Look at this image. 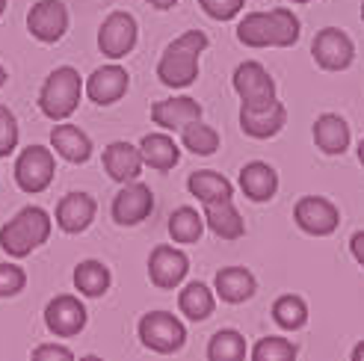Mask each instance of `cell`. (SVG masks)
<instances>
[{
    "label": "cell",
    "mask_w": 364,
    "mask_h": 361,
    "mask_svg": "<svg viewBox=\"0 0 364 361\" xmlns=\"http://www.w3.org/2000/svg\"><path fill=\"white\" fill-rule=\"evenodd\" d=\"M213 291L223 302H231V305H240L246 299L255 296L258 284H255V276L249 273L246 266H225L216 273L213 279Z\"/></svg>",
    "instance_id": "cell-21"
},
{
    "label": "cell",
    "mask_w": 364,
    "mask_h": 361,
    "mask_svg": "<svg viewBox=\"0 0 364 361\" xmlns=\"http://www.w3.org/2000/svg\"><path fill=\"white\" fill-rule=\"evenodd\" d=\"M311 53H314V63L326 71H343L353 65V57H355V48H353V39L343 30L338 27H326L317 33V39L311 45Z\"/></svg>",
    "instance_id": "cell-11"
},
{
    "label": "cell",
    "mask_w": 364,
    "mask_h": 361,
    "mask_svg": "<svg viewBox=\"0 0 364 361\" xmlns=\"http://www.w3.org/2000/svg\"><path fill=\"white\" fill-rule=\"evenodd\" d=\"M127 86H131V77H127V71L113 63V65L95 68L92 75H89V80H86L83 89H86V95H89V101H92V104L107 107V104H116L119 98H124Z\"/></svg>",
    "instance_id": "cell-15"
},
{
    "label": "cell",
    "mask_w": 364,
    "mask_h": 361,
    "mask_svg": "<svg viewBox=\"0 0 364 361\" xmlns=\"http://www.w3.org/2000/svg\"><path fill=\"white\" fill-rule=\"evenodd\" d=\"M50 146L57 149L60 157H65L68 163H86L89 157H92V142L89 136L75 128V124H57V128L50 131Z\"/></svg>",
    "instance_id": "cell-23"
},
{
    "label": "cell",
    "mask_w": 364,
    "mask_h": 361,
    "mask_svg": "<svg viewBox=\"0 0 364 361\" xmlns=\"http://www.w3.org/2000/svg\"><path fill=\"white\" fill-rule=\"evenodd\" d=\"M169 234L175 243H198L205 234V216L193 208H178L169 216Z\"/></svg>",
    "instance_id": "cell-29"
},
{
    "label": "cell",
    "mask_w": 364,
    "mask_h": 361,
    "mask_svg": "<svg viewBox=\"0 0 364 361\" xmlns=\"http://www.w3.org/2000/svg\"><path fill=\"white\" fill-rule=\"evenodd\" d=\"M287 122L284 104L272 101L267 107H240V128L252 139H269L276 136Z\"/></svg>",
    "instance_id": "cell-16"
},
{
    "label": "cell",
    "mask_w": 364,
    "mask_h": 361,
    "mask_svg": "<svg viewBox=\"0 0 364 361\" xmlns=\"http://www.w3.org/2000/svg\"><path fill=\"white\" fill-rule=\"evenodd\" d=\"M234 92L240 95L243 107H267L276 101V80L261 63H240L234 71Z\"/></svg>",
    "instance_id": "cell-7"
},
{
    "label": "cell",
    "mask_w": 364,
    "mask_h": 361,
    "mask_svg": "<svg viewBox=\"0 0 364 361\" xmlns=\"http://www.w3.org/2000/svg\"><path fill=\"white\" fill-rule=\"evenodd\" d=\"M18 146V119L9 107L0 104V157H9Z\"/></svg>",
    "instance_id": "cell-35"
},
{
    "label": "cell",
    "mask_w": 364,
    "mask_h": 361,
    "mask_svg": "<svg viewBox=\"0 0 364 361\" xmlns=\"http://www.w3.org/2000/svg\"><path fill=\"white\" fill-rule=\"evenodd\" d=\"M151 119L160 124L163 131H181L190 122L202 119V107L196 98H166V101H154L151 104Z\"/></svg>",
    "instance_id": "cell-19"
},
{
    "label": "cell",
    "mask_w": 364,
    "mask_h": 361,
    "mask_svg": "<svg viewBox=\"0 0 364 361\" xmlns=\"http://www.w3.org/2000/svg\"><path fill=\"white\" fill-rule=\"evenodd\" d=\"M252 358L255 361H287V358H296V347L290 344L287 338H261L258 344L252 347Z\"/></svg>",
    "instance_id": "cell-33"
},
{
    "label": "cell",
    "mask_w": 364,
    "mask_h": 361,
    "mask_svg": "<svg viewBox=\"0 0 364 361\" xmlns=\"http://www.w3.org/2000/svg\"><path fill=\"white\" fill-rule=\"evenodd\" d=\"M33 358L36 361H48V358H53V361H71L75 358V352H71L68 347H60V344H42V347H36L33 350Z\"/></svg>",
    "instance_id": "cell-37"
},
{
    "label": "cell",
    "mask_w": 364,
    "mask_h": 361,
    "mask_svg": "<svg viewBox=\"0 0 364 361\" xmlns=\"http://www.w3.org/2000/svg\"><path fill=\"white\" fill-rule=\"evenodd\" d=\"M50 216L42 208H21L12 220L0 228V246L9 258H27L33 249H39L50 237Z\"/></svg>",
    "instance_id": "cell-3"
},
{
    "label": "cell",
    "mask_w": 364,
    "mask_h": 361,
    "mask_svg": "<svg viewBox=\"0 0 364 361\" xmlns=\"http://www.w3.org/2000/svg\"><path fill=\"white\" fill-rule=\"evenodd\" d=\"M6 12V0H0V15H4Z\"/></svg>",
    "instance_id": "cell-43"
},
{
    "label": "cell",
    "mask_w": 364,
    "mask_h": 361,
    "mask_svg": "<svg viewBox=\"0 0 364 361\" xmlns=\"http://www.w3.org/2000/svg\"><path fill=\"white\" fill-rule=\"evenodd\" d=\"M80 92H83V83L80 75L71 65H60L57 71H50L48 80L42 83V92H39V110L53 119V122H65L71 113L77 110L80 104Z\"/></svg>",
    "instance_id": "cell-4"
},
{
    "label": "cell",
    "mask_w": 364,
    "mask_h": 361,
    "mask_svg": "<svg viewBox=\"0 0 364 361\" xmlns=\"http://www.w3.org/2000/svg\"><path fill=\"white\" fill-rule=\"evenodd\" d=\"M110 210L119 225H139L142 220H149V213L154 210V195L145 184H139V180H127L116 193Z\"/></svg>",
    "instance_id": "cell-13"
},
{
    "label": "cell",
    "mask_w": 364,
    "mask_h": 361,
    "mask_svg": "<svg viewBox=\"0 0 364 361\" xmlns=\"http://www.w3.org/2000/svg\"><path fill=\"white\" fill-rule=\"evenodd\" d=\"M27 30L33 39H39L45 45L60 42L68 30V9L63 0H39L27 12Z\"/></svg>",
    "instance_id": "cell-10"
},
{
    "label": "cell",
    "mask_w": 364,
    "mask_h": 361,
    "mask_svg": "<svg viewBox=\"0 0 364 361\" xmlns=\"http://www.w3.org/2000/svg\"><path fill=\"white\" fill-rule=\"evenodd\" d=\"M208 48V36L202 30H187L163 50L157 63V77L163 86L184 89L198 77V57Z\"/></svg>",
    "instance_id": "cell-2"
},
{
    "label": "cell",
    "mask_w": 364,
    "mask_h": 361,
    "mask_svg": "<svg viewBox=\"0 0 364 361\" xmlns=\"http://www.w3.org/2000/svg\"><path fill=\"white\" fill-rule=\"evenodd\" d=\"M95 198L86 195V193H68L60 198L57 205V225L65 231V234H80L92 225L95 220Z\"/></svg>",
    "instance_id": "cell-17"
},
{
    "label": "cell",
    "mask_w": 364,
    "mask_h": 361,
    "mask_svg": "<svg viewBox=\"0 0 364 361\" xmlns=\"http://www.w3.org/2000/svg\"><path fill=\"white\" fill-rule=\"evenodd\" d=\"M353 361H364V340L353 350Z\"/></svg>",
    "instance_id": "cell-40"
},
{
    "label": "cell",
    "mask_w": 364,
    "mask_h": 361,
    "mask_svg": "<svg viewBox=\"0 0 364 361\" xmlns=\"http://www.w3.org/2000/svg\"><path fill=\"white\" fill-rule=\"evenodd\" d=\"M205 225L216 234V237H223V240H240L246 234V225L240 220L237 208H234L231 195L205 202Z\"/></svg>",
    "instance_id": "cell-18"
},
{
    "label": "cell",
    "mask_w": 364,
    "mask_h": 361,
    "mask_svg": "<svg viewBox=\"0 0 364 361\" xmlns=\"http://www.w3.org/2000/svg\"><path fill=\"white\" fill-rule=\"evenodd\" d=\"M181 142H184L187 151H193L198 157H208L220 149V134L213 128H208V124H202V119H196L187 124V128H181Z\"/></svg>",
    "instance_id": "cell-30"
},
{
    "label": "cell",
    "mask_w": 364,
    "mask_h": 361,
    "mask_svg": "<svg viewBox=\"0 0 364 361\" xmlns=\"http://www.w3.org/2000/svg\"><path fill=\"white\" fill-rule=\"evenodd\" d=\"M4 83H6V68L0 65V86H4Z\"/></svg>",
    "instance_id": "cell-42"
},
{
    "label": "cell",
    "mask_w": 364,
    "mask_h": 361,
    "mask_svg": "<svg viewBox=\"0 0 364 361\" xmlns=\"http://www.w3.org/2000/svg\"><path fill=\"white\" fill-rule=\"evenodd\" d=\"M45 326L50 335L57 338H75L83 332L86 326V308L77 296L63 293V296H53L45 308Z\"/></svg>",
    "instance_id": "cell-12"
},
{
    "label": "cell",
    "mask_w": 364,
    "mask_h": 361,
    "mask_svg": "<svg viewBox=\"0 0 364 361\" xmlns=\"http://www.w3.org/2000/svg\"><path fill=\"white\" fill-rule=\"evenodd\" d=\"M142 166H145L142 154L136 146H131V142H110V146L104 149V169L113 180H119V184L136 180Z\"/></svg>",
    "instance_id": "cell-20"
},
{
    "label": "cell",
    "mask_w": 364,
    "mask_h": 361,
    "mask_svg": "<svg viewBox=\"0 0 364 361\" xmlns=\"http://www.w3.org/2000/svg\"><path fill=\"white\" fill-rule=\"evenodd\" d=\"M246 0H198V6H202L210 18H216V21H228V18H234L240 9H243Z\"/></svg>",
    "instance_id": "cell-36"
},
{
    "label": "cell",
    "mask_w": 364,
    "mask_h": 361,
    "mask_svg": "<svg viewBox=\"0 0 364 361\" xmlns=\"http://www.w3.org/2000/svg\"><path fill=\"white\" fill-rule=\"evenodd\" d=\"M149 4H151L154 9H172V6L178 4V0H149Z\"/></svg>",
    "instance_id": "cell-39"
},
{
    "label": "cell",
    "mask_w": 364,
    "mask_h": 361,
    "mask_svg": "<svg viewBox=\"0 0 364 361\" xmlns=\"http://www.w3.org/2000/svg\"><path fill=\"white\" fill-rule=\"evenodd\" d=\"M136 45V18L131 12H113L98 30V48L104 57L122 60Z\"/></svg>",
    "instance_id": "cell-9"
},
{
    "label": "cell",
    "mask_w": 364,
    "mask_h": 361,
    "mask_svg": "<svg viewBox=\"0 0 364 361\" xmlns=\"http://www.w3.org/2000/svg\"><path fill=\"white\" fill-rule=\"evenodd\" d=\"M190 269V261L181 249L175 246H157L149 258V276H151V284L160 287V291H172L184 281Z\"/></svg>",
    "instance_id": "cell-14"
},
{
    "label": "cell",
    "mask_w": 364,
    "mask_h": 361,
    "mask_svg": "<svg viewBox=\"0 0 364 361\" xmlns=\"http://www.w3.org/2000/svg\"><path fill=\"white\" fill-rule=\"evenodd\" d=\"M361 18H364V4H361Z\"/></svg>",
    "instance_id": "cell-45"
},
{
    "label": "cell",
    "mask_w": 364,
    "mask_h": 361,
    "mask_svg": "<svg viewBox=\"0 0 364 361\" xmlns=\"http://www.w3.org/2000/svg\"><path fill=\"white\" fill-rule=\"evenodd\" d=\"M27 284V273L15 264H0V299L18 296Z\"/></svg>",
    "instance_id": "cell-34"
},
{
    "label": "cell",
    "mask_w": 364,
    "mask_h": 361,
    "mask_svg": "<svg viewBox=\"0 0 364 361\" xmlns=\"http://www.w3.org/2000/svg\"><path fill=\"white\" fill-rule=\"evenodd\" d=\"M350 249H353V258L364 266V231L353 234V240H350Z\"/></svg>",
    "instance_id": "cell-38"
},
{
    "label": "cell",
    "mask_w": 364,
    "mask_h": 361,
    "mask_svg": "<svg viewBox=\"0 0 364 361\" xmlns=\"http://www.w3.org/2000/svg\"><path fill=\"white\" fill-rule=\"evenodd\" d=\"M53 172H57V166H53V154L45 146H30L15 160V184L24 193L48 190L50 180H53Z\"/></svg>",
    "instance_id": "cell-6"
},
{
    "label": "cell",
    "mask_w": 364,
    "mask_h": 361,
    "mask_svg": "<svg viewBox=\"0 0 364 361\" xmlns=\"http://www.w3.org/2000/svg\"><path fill=\"white\" fill-rule=\"evenodd\" d=\"M294 4H311V0H294Z\"/></svg>",
    "instance_id": "cell-44"
},
{
    "label": "cell",
    "mask_w": 364,
    "mask_h": 361,
    "mask_svg": "<svg viewBox=\"0 0 364 361\" xmlns=\"http://www.w3.org/2000/svg\"><path fill=\"white\" fill-rule=\"evenodd\" d=\"M294 220L305 234H311V237H329V234L341 225V213L329 198L302 195L294 208Z\"/></svg>",
    "instance_id": "cell-8"
},
{
    "label": "cell",
    "mask_w": 364,
    "mask_h": 361,
    "mask_svg": "<svg viewBox=\"0 0 364 361\" xmlns=\"http://www.w3.org/2000/svg\"><path fill=\"white\" fill-rule=\"evenodd\" d=\"M75 287L83 296H104L110 291V269H107L101 261H83L75 269Z\"/></svg>",
    "instance_id": "cell-28"
},
{
    "label": "cell",
    "mask_w": 364,
    "mask_h": 361,
    "mask_svg": "<svg viewBox=\"0 0 364 361\" xmlns=\"http://www.w3.org/2000/svg\"><path fill=\"white\" fill-rule=\"evenodd\" d=\"M237 39L246 48H294L299 42V18L282 6L249 12L237 24Z\"/></svg>",
    "instance_id": "cell-1"
},
{
    "label": "cell",
    "mask_w": 364,
    "mask_h": 361,
    "mask_svg": "<svg viewBox=\"0 0 364 361\" xmlns=\"http://www.w3.org/2000/svg\"><path fill=\"white\" fill-rule=\"evenodd\" d=\"M314 142L323 154H343L350 149V124L335 113H326L314 122Z\"/></svg>",
    "instance_id": "cell-24"
},
{
    "label": "cell",
    "mask_w": 364,
    "mask_h": 361,
    "mask_svg": "<svg viewBox=\"0 0 364 361\" xmlns=\"http://www.w3.org/2000/svg\"><path fill=\"white\" fill-rule=\"evenodd\" d=\"M240 190L246 193V198L252 202H269L279 190V175L269 163H261V160H252L240 169Z\"/></svg>",
    "instance_id": "cell-22"
},
{
    "label": "cell",
    "mask_w": 364,
    "mask_h": 361,
    "mask_svg": "<svg viewBox=\"0 0 364 361\" xmlns=\"http://www.w3.org/2000/svg\"><path fill=\"white\" fill-rule=\"evenodd\" d=\"M213 305H216L213 291H210L208 284H202V281L187 284L184 291H181V296H178V308H181V314H187V317L196 320V323L208 320V317L213 314Z\"/></svg>",
    "instance_id": "cell-26"
},
{
    "label": "cell",
    "mask_w": 364,
    "mask_h": 361,
    "mask_svg": "<svg viewBox=\"0 0 364 361\" xmlns=\"http://www.w3.org/2000/svg\"><path fill=\"white\" fill-rule=\"evenodd\" d=\"M208 358L210 361H240V358H246L243 335L234 332V329H220L208 344Z\"/></svg>",
    "instance_id": "cell-31"
},
{
    "label": "cell",
    "mask_w": 364,
    "mask_h": 361,
    "mask_svg": "<svg viewBox=\"0 0 364 361\" xmlns=\"http://www.w3.org/2000/svg\"><path fill=\"white\" fill-rule=\"evenodd\" d=\"M187 190L190 195H196L198 202H213V198H225V195H234V187L231 180L223 178L220 172H210V169H202V172H193L190 180H187Z\"/></svg>",
    "instance_id": "cell-27"
},
{
    "label": "cell",
    "mask_w": 364,
    "mask_h": 361,
    "mask_svg": "<svg viewBox=\"0 0 364 361\" xmlns=\"http://www.w3.org/2000/svg\"><path fill=\"white\" fill-rule=\"evenodd\" d=\"M139 154H142V163L157 169V172L175 169L178 160H181V149L175 146V139L166 136V134H149V136H142Z\"/></svg>",
    "instance_id": "cell-25"
},
{
    "label": "cell",
    "mask_w": 364,
    "mask_h": 361,
    "mask_svg": "<svg viewBox=\"0 0 364 361\" xmlns=\"http://www.w3.org/2000/svg\"><path fill=\"white\" fill-rule=\"evenodd\" d=\"M358 160H361V166H364V139H361V146H358Z\"/></svg>",
    "instance_id": "cell-41"
},
{
    "label": "cell",
    "mask_w": 364,
    "mask_h": 361,
    "mask_svg": "<svg viewBox=\"0 0 364 361\" xmlns=\"http://www.w3.org/2000/svg\"><path fill=\"white\" fill-rule=\"evenodd\" d=\"M272 320H276L282 329L296 332L308 323V305L294 293H284L276 299V305H272Z\"/></svg>",
    "instance_id": "cell-32"
},
{
    "label": "cell",
    "mask_w": 364,
    "mask_h": 361,
    "mask_svg": "<svg viewBox=\"0 0 364 361\" xmlns=\"http://www.w3.org/2000/svg\"><path fill=\"white\" fill-rule=\"evenodd\" d=\"M139 340L145 350L160 352V355H169L178 352L187 340V329L175 314L166 311H151L139 320Z\"/></svg>",
    "instance_id": "cell-5"
}]
</instances>
